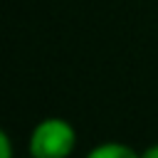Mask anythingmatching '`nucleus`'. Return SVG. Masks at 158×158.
Returning <instances> with one entry per match:
<instances>
[{
	"mask_svg": "<svg viewBox=\"0 0 158 158\" xmlns=\"http://www.w3.org/2000/svg\"><path fill=\"white\" fill-rule=\"evenodd\" d=\"M77 146V131L67 118L49 116L42 118L30 133V156L32 158H69Z\"/></svg>",
	"mask_w": 158,
	"mask_h": 158,
	"instance_id": "nucleus-1",
	"label": "nucleus"
},
{
	"mask_svg": "<svg viewBox=\"0 0 158 158\" xmlns=\"http://www.w3.org/2000/svg\"><path fill=\"white\" fill-rule=\"evenodd\" d=\"M86 158H141V153H136L131 146L126 143H118V141H106V143H99L94 146Z\"/></svg>",
	"mask_w": 158,
	"mask_h": 158,
	"instance_id": "nucleus-2",
	"label": "nucleus"
},
{
	"mask_svg": "<svg viewBox=\"0 0 158 158\" xmlns=\"http://www.w3.org/2000/svg\"><path fill=\"white\" fill-rule=\"evenodd\" d=\"M0 158H12V138L0 131Z\"/></svg>",
	"mask_w": 158,
	"mask_h": 158,
	"instance_id": "nucleus-3",
	"label": "nucleus"
},
{
	"mask_svg": "<svg viewBox=\"0 0 158 158\" xmlns=\"http://www.w3.org/2000/svg\"><path fill=\"white\" fill-rule=\"evenodd\" d=\"M141 158H158V143H153V146H148L143 153H141Z\"/></svg>",
	"mask_w": 158,
	"mask_h": 158,
	"instance_id": "nucleus-4",
	"label": "nucleus"
},
{
	"mask_svg": "<svg viewBox=\"0 0 158 158\" xmlns=\"http://www.w3.org/2000/svg\"><path fill=\"white\" fill-rule=\"evenodd\" d=\"M30 158H32V156H30Z\"/></svg>",
	"mask_w": 158,
	"mask_h": 158,
	"instance_id": "nucleus-5",
	"label": "nucleus"
}]
</instances>
